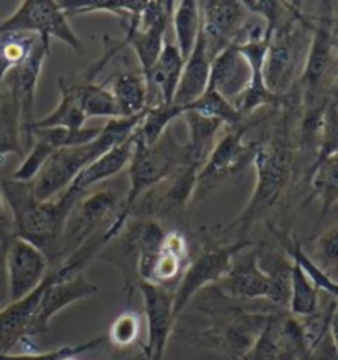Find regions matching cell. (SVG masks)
Returning <instances> with one entry per match:
<instances>
[{
  "label": "cell",
  "instance_id": "1",
  "mask_svg": "<svg viewBox=\"0 0 338 360\" xmlns=\"http://www.w3.org/2000/svg\"><path fill=\"white\" fill-rule=\"evenodd\" d=\"M4 200L11 210L13 236L35 245L48 257L56 259L63 253L66 221L76 202L83 195L65 191L53 200H38L30 184L13 179H0Z\"/></svg>",
  "mask_w": 338,
  "mask_h": 360
},
{
  "label": "cell",
  "instance_id": "2",
  "mask_svg": "<svg viewBox=\"0 0 338 360\" xmlns=\"http://www.w3.org/2000/svg\"><path fill=\"white\" fill-rule=\"evenodd\" d=\"M145 111L136 117H119L103 126L101 132L93 141L79 146L60 149L51 155L45 167L38 172L30 186L38 200H53L68 188L83 169H86L99 155L108 153L114 146L121 144L134 134Z\"/></svg>",
  "mask_w": 338,
  "mask_h": 360
},
{
  "label": "cell",
  "instance_id": "3",
  "mask_svg": "<svg viewBox=\"0 0 338 360\" xmlns=\"http://www.w3.org/2000/svg\"><path fill=\"white\" fill-rule=\"evenodd\" d=\"M185 164V148L178 146L169 131L154 146L145 144L137 134L134 141V153L129 162V192L124 197L121 213L108 226L103 235V245L111 243L121 233L127 220L132 215L136 203L157 184L172 175L180 165Z\"/></svg>",
  "mask_w": 338,
  "mask_h": 360
},
{
  "label": "cell",
  "instance_id": "4",
  "mask_svg": "<svg viewBox=\"0 0 338 360\" xmlns=\"http://www.w3.org/2000/svg\"><path fill=\"white\" fill-rule=\"evenodd\" d=\"M312 39V17L302 11V4L292 2L289 17L271 35L264 58L266 86L282 98L301 78Z\"/></svg>",
  "mask_w": 338,
  "mask_h": 360
},
{
  "label": "cell",
  "instance_id": "5",
  "mask_svg": "<svg viewBox=\"0 0 338 360\" xmlns=\"http://www.w3.org/2000/svg\"><path fill=\"white\" fill-rule=\"evenodd\" d=\"M320 13L312 17V39L301 75L304 112L323 111L330 101L333 82L338 73V58L332 41L333 4H320Z\"/></svg>",
  "mask_w": 338,
  "mask_h": 360
},
{
  "label": "cell",
  "instance_id": "6",
  "mask_svg": "<svg viewBox=\"0 0 338 360\" xmlns=\"http://www.w3.org/2000/svg\"><path fill=\"white\" fill-rule=\"evenodd\" d=\"M252 165L256 169L254 191L238 219L228 225V230L238 229L242 233L259 219H263L266 213L273 210V207L282 197L292 172L290 153L282 142L258 144Z\"/></svg>",
  "mask_w": 338,
  "mask_h": 360
},
{
  "label": "cell",
  "instance_id": "7",
  "mask_svg": "<svg viewBox=\"0 0 338 360\" xmlns=\"http://www.w3.org/2000/svg\"><path fill=\"white\" fill-rule=\"evenodd\" d=\"M7 33H32L44 40H58L74 53L83 55L84 45L70 25L60 2L55 0H23L11 15L0 20V35Z\"/></svg>",
  "mask_w": 338,
  "mask_h": 360
},
{
  "label": "cell",
  "instance_id": "8",
  "mask_svg": "<svg viewBox=\"0 0 338 360\" xmlns=\"http://www.w3.org/2000/svg\"><path fill=\"white\" fill-rule=\"evenodd\" d=\"M99 291L96 284L88 281L83 274L78 273L73 264L65 262L56 271L50 273L40 304L37 307L35 316L28 328L27 339L22 344H28L33 338L50 333L51 319L66 307L81 300L91 297Z\"/></svg>",
  "mask_w": 338,
  "mask_h": 360
},
{
  "label": "cell",
  "instance_id": "9",
  "mask_svg": "<svg viewBox=\"0 0 338 360\" xmlns=\"http://www.w3.org/2000/svg\"><path fill=\"white\" fill-rule=\"evenodd\" d=\"M251 243L247 240H240L235 243L208 246L202 250L192 263L187 264L180 276L178 286L174 292V316L178 319L188 302L207 286L218 284L225 278L233 259L241 251H245Z\"/></svg>",
  "mask_w": 338,
  "mask_h": 360
},
{
  "label": "cell",
  "instance_id": "10",
  "mask_svg": "<svg viewBox=\"0 0 338 360\" xmlns=\"http://www.w3.org/2000/svg\"><path fill=\"white\" fill-rule=\"evenodd\" d=\"M273 314H251L236 309L215 311L204 339L233 360H246Z\"/></svg>",
  "mask_w": 338,
  "mask_h": 360
},
{
  "label": "cell",
  "instance_id": "11",
  "mask_svg": "<svg viewBox=\"0 0 338 360\" xmlns=\"http://www.w3.org/2000/svg\"><path fill=\"white\" fill-rule=\"evenodd\" d=\"M124 198L112 191H98L84 193L71 210L63 235L65 248H73V253L86 241L93 240L103 224L108 226L121 213Z\"/></svg>",
  "mask_w": 338,
  "mask_h": 360
},
{
  "label": "cell",
  "instance_id": "12",
  "mask_svg": "<svg viewBox=\"0 0 338 360\" xmlns=\"http://www.w3.org/2000/svg\"><path fill=\"white\" fill-rule=\"evenodd\" d=\"M200 11L202 35L212 58L236 44L251 15L245 2L238 0H207L200 2Z\"/></svg>",
  "mask_w": 338,
  "mask_h": 360
},
{
  "label": "cell",
  "instance_id": "13",
  "mask_svg": "<svg viewBox=\"0 0 338 360\" xmlns=\"http://www.w3.org/2000/svg\"><path fill=\"white\" fill-rule=\"evenodd\" d=\"M258 144L245 141V129L241 126L233 127L225 132L215 142L203 167L198 170L197 187H207L208 184L215 186L220 180H225L252 164Z\"/></svg>",
  "mask_w": 338,
  "mask_h": 360
},
{
  "label": "cell",
  "instance_id": "14",
  "mask_svg": "<svg viewBox=\"0 0 338 360\" xmlns=\"http://www.w3.org/2000/svg\"><path fill=\"white\" fill-rule=\"evenodd\" d=\"M50 55V41L40 39V41L32 50V53L17 65L11 73L4 79L2 89H6L17 99L22 110L23 121V142L25 148H30V126L37 121L35 117V99H37V86L40 79L41 70H44L45 60Z\"/></svg>",
  "mask_w": 338,
  "mask_h": 360
},
{
  "label": "cell",
  "instance_id": "15",
  "mask_svg": "<svg viewBox=\"0 0 338 360\" xmlns=\"http://www.w3.org/2000/svg\"><path fill=\"white\" fill-rule=\"evenodd\" d=\"M50 259L40 248L28 241L11 236L7 241V276L11 302L37 290L48 276Z\"/></svg>",
  "mask_w": 338,
  "mask_h": 360
},
{
  "label": "cell",
  "instance_id": "16",
  "mask_svg": "<svg viewBox=\"0 0 338 360\" xmlns=\"http://www.w3.org/2000/svg\"><path fill=\"white\" fill-rule=\"evenodd\" d=\"M142 301H144V314L147 322V342L145 359L164 360L167 344L174 330V292L157 284L139 283Z\"/></svg>",
  "mask_w": 338,
  "mask_h": 360
},
{
  "label": "cell",
  "instance_id": "17",
  "mask_svg": "<svg viewBox=\"0 0 338 360\" xmlns=\"http://www.w3.org/2000/svg\"><path fill=\"white\" fill-rule=\"evenodd\" d=\"M197 175L198 169L193 165H180L136 203V207L142 205L139 213L145 217H174L182 213L197 192Z\"/></svg>",
  "mask_w": 338,
  "mask_h": 360
},
{
  "label": "cell",
  "instance_id": "18",
  "mask_svg": "<svg viewBox=\"0 0 338 360\" xmlns=\"http://www.w3.org/2000/svg\"><path fill=\"white\" fill-rule=\"evenodd\" d=\"M215 286L218 292L228 300H268L269 274L261 266L256 251H241L233 259L225 278Z\"/></svg>",
  "mask_w": 338,
  "mask_h": 360
},
{
  "label": "cell",
  "instance_id": "19",
  "mask_svg": "<svg viewBox=\"0 0 338 360\" xmlns=\"http://www.w3.org/2000/svg\"><path fill=\"white\" fill-rule=\"evenodd\" d=\"M251 82V68L236 45L228 46L212 58L208 88L236 104Z\"/></svg>",
  "mask_w": 338,
  "mask_h": 360
},
{
  "label": "cell",
  "instance_id": "20",
  "mask_svg": "<svg viewBox=\"0 0 338 360\" xmlns=\"http://www.w3.org/2000/svg\"><path fill=\"white\" fill-rule=\"evenodd\" d=\"M48 279L50 273L35 291L22 300L8 302L4 309H0V354H12L13 347L27 339L28 328L40 304Z\"/></svg>",
  "mask_w": 338,
  "mask_h": 360
},
{
  "label": "cell",
  "instance_id": "21",
  "mask_svg": "<svg viewBox=\"0 0 338 360\" xmlns=\"http://www.w3.org/2000/svg\"><path fill=\"white\" fill-rule=\"evenodd\" d=\"M185 60L175 44L165 40L164 49L160 51L159 60L147 79V91H149V108L157 104L172 106L175 93H177L180 77H182Z\"/></svg>",
  "mask_w": 338,
  "mask_h": 360
},
{
  "label": "cell",
  "instance_id": "22",
  "mask_svg": "<svg viewBox=\"0 0 338 360\" xmlns=\"http://www.w3.org/2000/svg\"><path fill=\"white\" fill-rule=\"evenodd\" d=\"M134 141L136 132L129 137V139L114 146L112 149L108 150V153L99 155V158L96 160H93L86 169L81 170L78 177L73 180V184H71L66 191L76 193V195H84V193H88L89 188L96 186V184L104 182V180L117 175L131 162L132 153H134Z\"/></svg>",
  "mask_w": 338,
  "mask_h": 360
},
{
  "label": "cell",
  "instance_id": "23",
  "mask_svg": "<svg viewBox=\"0 0 338 360\" xmlns=\"http://www.w3.org/2000/svg\"><path fill=\"white\" fill-rule=\"evenodd\" d=\"M209 71H212V56L208 53L203 35L200 33L197 45L188 58L185 60L182 77H180L177 93L174 98L175 106H187L207 91Z\"/></svg>",
  "mask_w": 338,
  "mask_h": 360
},
{
  "label": "cell",
  "instance_id": "24",
  "mask_svg": "<svg viewBox=\"0 0 338 360\" xmlns=\"http://www.w3.org/2000/svg\"><path fill=\"white\" fill-rule=\"evenodd\" d=\"M58 89H60V101L56 108L50 115L40 117L30 126V146L33 141L32 132L35 129H66V131H78L86 127L88 117L84 115L83 108L76 98V93L71 86L68 78H58Z\"/></svg>",
  "mask_w": 338,
  "mask_h": 360
},
{
  "label": "cell",
  "instance_id": "25",
  "mask_svg": "<svg viewBox=\"0 0 338 360\" xmlns=\"http://www.w3.org/2000/svg\"><path fill=\"white\" fill-rule=\"evenodd\" d=\"M182 117L188 127V142L185 148V164L193 165L195 169H202L208 154L212 153L216 142V134L223 124L220 121L209 120L195 111H183Z\"/></svg>",
  "mask_w": 338,
  "mask_h": 360
},
{
  "label": "cell",
  "instance_id": "26",
  "mask_svg": "<svg viewBox=\"0 0 338 360\" xmlns=\"http://www.w3.org/2000/svg\"><path fill=\"white\" fill-rule=\"evenodd\" d=\"M22 110L11 93L0 91V162L8 155L25 158Z\"/></svg>",
  "mask_w": 338,
  "mask_h": 360
},
{
  "label": "cell",
  "instance_id": "27",
  "mask_svg": "<svg viewBox=\"0 0 338 360\" xmlns=\"http://www.w3.org/2000/svg\"><path fill=\"white\" fill-rule=\"evenodd\" d=\"M68 82L73 86L76 98H78L88 120H91V117H108L111 121L121 117V111H119L117 103L108 83H94V79H89L86 77L76 79V82L68 78Z\"/></svg>",
  "mask_w": 338,
  "mask_h": 360
},
{
  "label": "cell",
  "instance_id": "28",
  "mask_svg": "<svg viewBox=\"0 0 338 360\" xmlns=\"http://www.w3.org/2000/svg\"><path fill=\"white\" fill-rule=\"evenodd\" d=\"M111 93L116 99L121 117H136L149 108L147 82L139 73H117L111 79Z\"/></svg>",
  "mask_w": 338,
  "mask_h": 360
},
{
  "label": "cell",
  "instance_id": "29",
  "mask_svg": "<svg viewBox=\"0 0 338 360\" xmlns=\"http://www.w3.org/2000/svg\"><path fill=\"white\" fill-rule=\"evenodd\" d=\"M175 33V46H177L183 60H187L197 45L202 33V11L200 2L195 0H182L175 2L172 20H170Z\"/></svg>",
  "mask_w": 338,
  "mask_h": 360
},
{
  "label": "cell",
  "instance_id": "30",
  "mask_svg": "<svg viewBox=\"0 0 338 360\" xmlns=\"http://www.w3.org/2000/svg\"><path fill=\"white\" fill-rule=\"evenodd\" d=\"M312 197L320 203V213L327 215L338 203V153L308 169Z\"/></svg>",
  "mask_w": 338,
  "mask_h": 360
},
{
  "label": "cell",
  "instance_id": "31",
  "mask_svg": "<svg viewBox=\"0 0 338 360\" xmlns=\"http://www.w3.org/2000/svg\"><path fill=\"white\" fill-rule=\"evenodd\" d=\"M147 2H119V0H89V2H60L66 17H81L88 13H111L119 22L126 23L131 18L141 15Z\"/></svg>",
  "mask_w": 338,
  "mask_h": 360
},
{
  "label": "cell",
  "instance_id": "32",
  "mask_svg": "<svg viewBox=\"0 0 338 360\" xmlns=\"http://www.w3.org/2000/svg\"><path fill=\"white\" fill-rule=\"evenodd\" d=\"M318 291L304 269L292 262V273H290V297L289 312L290 316L312 317L318 311Z\"/></svg>",
  "mask_w": 338,
  "mask_h": 360
},
{
  "label": "cell",
  "instance_id": "33",
  "mask_svg": "<svg viewBox=\"0 0 338 360\" xmlns=\"http://www.w3.org/2000/svg\"><path fill=\"white\" fill-rule=\"evenodd\" d=\"M183 111H195L204 117H209V120L220 121L223 126L231 127H238L242 122V120H245L240 115V111L236 110L235 104L223 98L221 94L213 91L212 88H207V91L198 99H195L193 103L183 106L182 115Z\"/></svg>",
  "mask_w": 338,
  "mask_h": 360
},
{
  "label": "cell",
  "instance_id": "34",
  "mask_svg": "<svg viewBox=\"0 0 338 360\" xmlns=\"http://www.w3.org/2000/svg\"><path fill=\"white\" fill-rule=\"evenodd\" d=\"M182 117V108L165 106V104H157V106L147 108L145 115L142 117L139 127H137V134L145 144L154 146L160 141V137L169 131V126Z\"/></svg>",
  "mask_w": 338,
  "mask_h": 360
},
{
  "label": "cell",
  "instance_id": "35",
  "mask_svg": "<svg viewBox=\"0 0 338 360\" xmlns=\"http://www.w3.org/2000/svg\"><path fill=\"white\" fill-rule=\"evenodd\" d=\"M287 251L290 258H292V262L297 263L299 266L304 269V273H306L308 279L313 283V286H316L318 291L327 292L333 301L338 302V279L332 278L330 274L323 271V269L308 257V253H306V250L302 248L301 241L297 238L290 240Z\"/></svg>",
  "mask_w": 338,
  "mask_h": 360
},
{
  "label": "cell",
  "instance_id": "36",
  "mask_svg": "<svg viewBox=\"0 0 338 360\" xmlns=\"http://www.w3.org/2000/svg\"><path fill=\"white\" fill-rule=\"evenodd\" d=\"M337 153H338V104L330 99L322 115L317 153H316V158H313L312 165L322 162V160H325L327 158H330V155Z\"/></svg>",
  "mask_w": 338,
  "mask_h": 360
},
{
  "label": "cell",
  "instance_id": "37",
  "mask_svg": "<svg viewBox=\"0 0 338 360\" xmlns=\"http://www.w3.org/2000/svg\"><path fill=\"white\" fill-rule=\"evenodd\" d=\"M323 271L338 279V221L327 229L313 241V251L308 255Z\"/></svg>",
  "mask_w": 338,
  "mask_h": 360
},
{
  "label": "cell",
  "instance_id": "38",
  "mask_svg": "<svg viewBox=\"0 0 338 360\" xmlns=\"http://www.w3.org/2000/svg\"><path fill=\"white\" fill-rule=\"evenodd\" d=\"M104 342V338H96L86 342L66 344L58 349L48 350V352H23V354H0V360H63L66 357H78V355L99 347Z\"/></svg>",
  "mask_w": 338,
  "mask_h": 360
},
{
  "label": "cell",
  "instance_id": "39",
  "mask_svg": "<svg viewBox=\"0 0 338 360\" xmlns=\"http://www.w3.org/2000/svg\"><path fill=\"white\" fill-rule=\"evenodd\" d=\"M141 335V316L134 311H126L112 321L108 338L114 347L126 349L139 339Z\"/></svg>",
  "mask_w": 338,
  "mask_h": 360
},
{
  "label": "cell",
  "instance_id": "40",
  "mask_svg": "<svg viewBox=\"0 0 338 360\" xmlns=\"http://www.w3.org/2000/svg\"><path fill=\"white\" fill-rule=\"evenodd\" d=\"M269 274V295L268 301L273 306L287 307L290 297V273H292V263L285 259H279L271 269H266Z\"/></svg>",
  "mask_w": 338,
  "mask_h": 360
},
{
  "label": "cell",
  "instance_id": "41",
  "mask_svg": "<svg viewBox=\"0 0 338 360\" xmlns=\"http://www.w3.org/2000/svg\"><path fill=\"white\" fill-rule=\"evenodd\" d=\"M7 241H0V309H4L11 302V291H8L7 276Z\"/></svg>",
  "mask_w": 338,
  "mask_h": 360
},
{
  "label": "cell",
  "instance_id": "42",
  "mask_svg": "<svg viewBox=\"0 0 338 360\" xmlns=\"http://www.w3.org/2000/svg\"><path fill=\"white\" fill-rule=\"evenodd\" d=\"M327 334L328 339H330L335 359L338 360V302H335V306L332 307L330 316L327 319Z\"/></svg>",
  "mask_w": 338,
  "mask_h": 360
},
{
  "label": "cell",
  "instance_id": "43",
  "mask_svg": "<svg viewBox=\"0 0 338 360\" xmlns=\"http://www.w3.org/2000/svg\"><path fill=\"white\" fill-rule=\"evenodd\" d=\"M332 41L338 58V4H333V15H332Z\"/></svg>",
  "mask_w": 338,
  "mask_h": 360
},
{
  "label": "cell",
  "instance_id": "44",
  "mask_svg": "<svg viewBox=\"0 0 338 360\" xmlns=\"http://www.w3.org/2000/svg\"><path fill=\"white\" fill-rule=\"evenodd\" d=\"M7 205L6 200H4V193H2V186H0V230H4L7 226Z\"/></svg>",
  "mask_w": 338,
  "mask_h": 360
},
{
  "label": "cell",
  "instance_id": "45",
  "mask_svg": "<svg viewBox=\"0 0 338 360\" xmlns=\"http://www.w3.org/2000/svg\"><path fill=\"white\" fill-rule=\"evenodd\" d=\"M330 99H332V101H335V103L338 104V73H337V78H335V82H333L332 93H330Z\"/></svg>",
  "mask_w": 338,
  "mask_h": 360
}]
</instances>
